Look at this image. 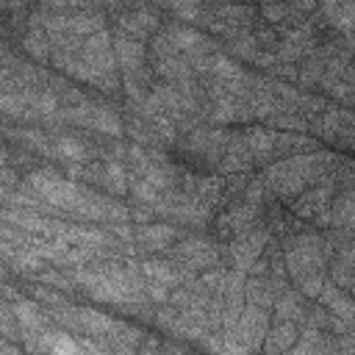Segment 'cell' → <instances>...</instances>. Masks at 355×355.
Listing matches in <instances>:
<instances>
[{"mask_svg": "<svg viewBox=\"0 0 355 355\" xmlns=\"http://www.w3.org/2000/svg\"><path fill=\"white\" fill-rule=\"evenodd\" d=\"M72 280L97 302L111 305H133L139 300V286L133 283V275L119 269L116 263L108 266H92V269H75Z\"/></svg>", "mask_w": 355, "mask_h": 355, "instance_id": "1", "label": "cell"}, {"mask_svg": "<svg viewBox=\"0 0 355 355\" xmlns=\"http://www.w3.org/2000/svg\"><path fill=\"white\" fill-rule=\"evenodd\" d=\"M286 269L297 280L300 291L316 297L324 283V252L316 236H297L286 244Z\"/></svg>", "mask_w": 355, "mask_h": 355, "instance_id": "2", "label": "cell"}, {"mask_svg": "<svg viewBox=\"0 0 355 355\" xmlns=\"http://www.w3.org/2000/svg\"><path fill=\"white\" fill-rule=\"evenodd\" d=\"M322 166H324L322 155H294V158H286V161L275 164L266 172V186L275 194H280V197L297 194L300 189H305L308 183L316 180Z\"/></svg>", "mask_w": 355, "mask_h": 355, "instance_id": "3", "label": "cell"}, {"mask_svg": "<svg viewBox=\"0 0 355 355\" xmlns=\"http://www.w3.org/2000/svg\"><path fill=\"white\" fill-rule=\"evenodd\" d=\"M269 330V308L261 305H241L233 327L227 330V341H222V352H252L261 349V341Z\"/></svg>", "mask_w": 355, "mask_h": 355, "instance_id": "4", "label": "cell"}, {"mask_svg": "<svg viewBox=\"0 0 355 355\" xmlns=\"http://www.w3.org/2000/svg\"><path fill=\"white\" fill-rule=\"evenodd\" d=\"M28 186L39 194L42 202H47L53 208H61V211H69V214H72V208L78 205V200L83 194V189L75 180H69V178H64V175H58L53 169H36V172H31Z\"/></svg>", "mask_w": 355, "mask_h": 355, "instance_id": "5", "label": "cell"}, {"mask_svg": "<svg viewBox=\"0 0 355 355\" xmlns=\"http://www.w3.org/2000/svg\"><path fill=\"white\" fill-rule=\"evenodd\" d=\"M80 55H83L94 69H100V72H114L116 58H114V47H111L108 31L103 28V31L86 36V39H83V47H80Z\"/></svg>", "mask_w": 355, "mask_h": 355, "instance_id": "6", "label": "cell"}, {"mask_svg": "<svg viewBox=\"0 0 355 355\" xmlns=\"http://www.w3.org/2000/svg\"><path fill=\"white\" fill-rule=\"evenodd\" d=\"M263 241H266V233H250V230H244V233H239V239H236V244H233V263H236V272H247L255 261H258V255L263 252Z\"/></svg>", "mask_w": 355, "mask_h": 355, "instance_id": "7", "label": "cell"}, {"mask_svg": "<svg viewBox=\"0 0 355 355\" xmlns=\"http://www.w3.org/2000/svg\"><path fill=\"white\" fill-rule=\"evenodd\" d=\"M11 313H14V319H17V324L22 327L25 336H33V333L47 330L50 313H47V308H39L33 300H14Z\"/></svg>", "mask_w": 355, "mask_h": 355, "instance_id": "8", "label": "cell"}, {"mask_svg": "<svg viewBox=\"0 0 355 355\" xmlns=\"http://www.w3.org/2000/svg\"><path fill=\"white\" fill-rule=\"evenodd\" d=\"M175 258H180L189 269H208L216 263V250L208 244V241H200V239H189L183 241L178 250H175Z\"/></svg>", "mask_w": 355, "mask_h": 355, "instance_id": "9", "label": "cell"}, {"mask_svg": "<svg viewBox=\"0 0 355 355\" xmlns=\"http://www.w3.org/2000/svg\"><path fill=\"white\" fill-rule=\"evenodd\" d=\"M3 219L25 233H33V236H53V219H44L39 216L33 208H17V211H6Z\"/></svg>", "mask_w": 355, "mask_h": 355, "instance_id": "10", "label": "cell"}, {"mask_svg": "<svg viewBox=\"0 0 355 355\" xmlns=\"http://www.w3.org/2000/svg\"><path fill=\"white\" fill-rule=\"evenodd\" d=\"M114 58L119 67H125L128 72H136L141 64H144V44L128 33H119L114 42Z\"/></svg>", "mask_w": 355, "mask_h": 355, "instance_id": "11", "label": "cell"}, {"mask_svg": "<svg viewBox=\"0 0 355 355\" xmlns=\"http://www.w3.org/2000/svg\"><path fill=\"white\" fill-rule=\"evenodd\" d=\"M330 311H333V316H338L341 322H352V302H349V297L336 286V283H322V288H319V294H316Z\"/></svg>", "mask_w": 355, "mask_h": 355, "instance_id": "12", "label": "cell"}, {"mask_svg": "<svg viewBox=\"0 0 355 355\" xmlns=\"http://www.w3.org/2000/svg\"><path fill=\"white\" fill-rule=\"evenodd\" d=\"M294 338H297V322L277 319V324L272 330H266V336L261 341V349H266V352H286V349H291Z\"/></svg>", "mask_w": 355, "mask_h": 355, "instance_id": "13", "label": "cell"}, {"mask_svg": "<svg viewBox=\"0 0 355 355\" xmlns=\"http://www.w3.org/2000/svg\"><path fill=\"white\" fill-rule=\"evenodd\" d=\"M119 31L128 33V36H133V39H141V36H147V33L155 31V14H150V11L125 14V17H119Z\"/></svg>", "mask_w": 355, "mask_h": 355, "instance_id": "14", "label": "cell"}, {"mask_svg": "<svg viewBox=\"0 0 355 355\" xmlns=\"http://www.w3.org/2000/svg\"><path fill=\"white\" fill-rule=\"evenodd\" d=\"M136 236H139V241H141L147 250H166V247L175 241L178 230L169 227V225H147V227H141Z\"/></svg>", "mask_w": 355, "mask_h": 355, "instance_id": "15", "label": "cell"}, {"mask_svg": "<svg viewBox=\"0 0 355 355\" xmlns=\"http://www.w3.org/2000/svg\"><path fill=\"white\" fill-rule=\"evenodd\" d=\"M58 158H64L67 164H83V161H89V153H86V147L78 141V139H72V136H58V139H53V147H50Z\"/></svg>", "mask_w": 355, "mask_h": 355, "instance_id": "16", "label": "cell"}, {"mask_svg": "<svg viewBox=\"0 0 355 355\" xmlns=\"http://www.w3.org/2000/svg\"><path fill=\"white\" fill-rule=\"evenodd\" d=\"M141 277L144 280H155V283H164V286H178L180 283V272H175L169 263H155V261H144L139 266Z\"/></svg>", "mask_w": 355, "mask_h": 355, "instance_id": "17", "label": "cell"}, {"mask_svg": "<svg viewBox=\"0 0 355 355\" xmlns=\"http://www.w3.org/2000/svg\"><path fill=\"white\" fill-rule=\"evenodd\" d=\"M0 114L6 116H31L33 105H31V92L25 94H0Z\"/></svg>", "mask_w": 355, "mask_h": 355, "instance_id": "18", "label": "cell"}, {"mask_svg": "<svg viewBox=\"0 0 355 355\" xmlns=\"http://www.w3.org/2000/svg\"><path fill=\"white\" fill-rule=\"evenodd\" d=\"M89 125H92L94 130H100V133H108V136H116V133L122 130L119 116H116L111 108H103V105H94V108H92Z\"/></svg>", "mask_w": 355, "mask_h": 355, "instance_id": "19", "label": "cell"}, {"mask_svg": "<svg viewBox=\"0 0 355 355\" xmlns=\"http://www.w3.org/2000/svg\"><path fill=\"white\" fill-rule=\"evenodd\" d=\"M327 197H330V189H313L311 194H305V197L294 205V211H297L300 216H316L319 211L327 208Z\"/></svg>", "mask_w": 355, "mask_h": 355, "instance_id": "20", "label": "cell"}, {"mask_svg": "<svg viewBox=\"0 0 355 355\" xmlns=\"http://www.w3.org/2000/svg\"><path fill=\"white\" fill-rule=\"evenodd\" d=\"M103 183H105V189H108L111 194H125V191H128L125 169H122V164H119V161L105 164V169H103Z\"/></svg>", "mask_w": 355, "mask_h": 355, "instance_id": "21", "label": "cell"}, {"mask_svg": "<svg viewBox=\"0 0 355 355\" xmlns=\"http://www.w3.org/2000/svg\"><path fill=\"white\" fill-rule=\"evenodd\" d=\"M275 313L283 322H297V319H302V305H300V300L294 294L286 291V294H280L275 300Z\"/></svg>", "mask_w": 355, "mask_h": 355, "instance_id": "22", "label": "cell"}, {"mask_svg": "<svg viewBox=\"0 0 355 355\" xmlns=\"http://www.w3.org/2000/svg\"><path fill=\"white\" fill-rule=\"evenodd\" d=\"M244 144H247V150H250L252 155H266V153L275 150V133L255 128V130L247 133V141H244Z\"/></svg>", "mask_w": 355, "mask_h": 355, "instance_id": "23", "label": "cell"}, {"mask_svg": "<svg viewBox=\"0 0 355 355\" xmlns=\"http://www.w3.org/2000/svg\"><path fill=\"white\" fill-rule=\"evenodd\" d=\"M300 336V341H294L291 344V349L294 352H319V349H324V341H322V333L316 330V327H305L302 333H297Z\"/></svg>", "mask_w": 355, "mask_h": 355, "instance_id": "24", "label": "cell"}, {"mask_svg": "<svg viewBox=\"0 0 355 355\" xmlns=\"http://www.w3.org/2000/svg\"><path fill=\"white\" fill-rule=\"evenodd\" d=\"M22 47L33 55V58H47V50H50V42H47V36H44V31H39V28H33L25 39H22Z\"/></svg>", "mask_w": 355, "mask_h": 355, "instance_id": "25", "label": "cell"}, {"mask_svg": "<svg viewBox=\"0 0 355 355\" xmlns=\"http://www.w3.org/2000/svg\"><path fill=\"white\" fill-rule=\"evenodd\" d=\"M180 19H197L200 17V0H164Z\"/></svg>", "mask_w": 355, "mask_h": 355, "instance_id": "26", "label": "cell"}, {"mask_svg": "<svg viewBox=\"0 0 355 355\" xmlns=\"http://www.w3.org/2000/svg\"><path fill=\"white\" fill-rule=\"evenodd\" d=\"M263 14H266V19H269V22H280V19L286 17V6H277V3L263 6Z\"/></svg>", "mask_w": 355, "mask_h": 355, "instance_id": "27", "label": "cell"}, {"mask_svg": "<svg viewBox=\"0 0 355 355\" xmlns=\"http://www.w3.org/2000/svg\"><path fill=\"white\" fill-rule=\"evenodd\" d=\"M8 311H11V308H6V302L0 300V327H6V324H8Z\"/></svg>", "mask_w": 355, "mask_h": 355, "instance_id": "28", "label": "cell"}, {"mask_svg": "<svg viewBox=\"0 0 355 355\" xmlns=\"http://www.w3.org/2000/svg\"><path fill=\"white\" fill-rule=\"evenodd\" d=\"M0 3H8V0H0Z\"/></svg>", "mask_w": 355, "mask_h": 355, "instance_id": "29", "label": "cell"}]
</instances>
